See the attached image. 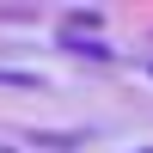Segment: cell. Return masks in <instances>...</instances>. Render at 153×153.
Returning <instances> with one entry per match:
<instances>
[{"label": "cell", "instance_id": "cell-2", "mask_svg": "<svg viewBox=\"0 0 153 153\" xmlns=\"http://www.w3.org/2000/svg\"><path fill=\"white\" fill-rule=\"evenodd\" d=\"M80 31H104V12L98 6H74L68 12V37H80Z\"/></svg>", "mask_w": 153, "mask_h": 153}, {"label": "cell", "instance_id": "cell-4", "mask_svg": "<svg viewBox=\"0 0 153 153\" xmlns=\"http://www.w3.org/2000/svg\"><path fill=\"white\" fill-rule=\"evenodd\" d=\"M0 86H25V92H37L43 80H37V74H12V68H0Z\"/></svg>", "mask_w": 153, "mask_h": 153}, {"label": "cell", "instance_id": "cell-3", "mask_svg": "<svg viewBox=\"0 0 153 153\" xmlns=\"http://www.w3.org/2000/svg\"><path fill=\"white\" fill-rule=\"evenodd\" d=\"M31 141L43 147V153H74V147H80V135H49V129H37Z\"/></svg>", "mask_w": 153, "mask_h": 153}, {"label": "cell", "instance_id": "cell-5", "mask_svg": "<svg viewBox=\"0 0 153 153\" xmlns=\"http://www.w3.org/2000/svg\"><path fill=\"white\" fill-rule=\"evenodd\" d=\"M141 153H153V147H141Z\"/></svg>", "mask_w": 153, "mask_h": 153}, {"label": "cell", "instance_id": "cell-1", "mask_svg": "<svg viewBox=\"0 0 153 153\" xmlns=\"http://www.w3.org/2000/svg\"><path fill=\"white\" fill-rule=\"evenodd\" d=\"M55 43L74 49V55H86V61H104V68L117 61V55H110V43H98V37H68V31H55Z\"/></svg>", "mask_w": 153, "mask_h": 153}]
</instances>
